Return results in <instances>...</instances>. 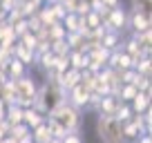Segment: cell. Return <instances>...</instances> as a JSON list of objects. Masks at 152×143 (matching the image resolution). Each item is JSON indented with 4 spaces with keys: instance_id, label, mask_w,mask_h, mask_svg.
I'll use <instances>...</instances> for the list:
<instances>
[{
    "instance_id": "1",
    "label": "cell",
    "mask_w": 152,
    "mask_h": 143,
    "mask_svg": "<svg viewBox=\"0 0 152 143\" xmlns=\"http://www.w3.org/2000/svg\"><path fill=\"white\" fill-rule=\"evenodd\" d=\"M67 101V92L63 90L58 83L54 81H47L40 90H38L36 94V105H34V110L40 112L43 116H47L52 110H56L61 103H65Z\"/></svg>"
},
{
    "instance_id": "2",
    "label": "cell",
    "mask_w": 152,
    "mask_h": 143,
    "mask_svg": "<svg viewBox=\"0 0 152 143\" xmlns=\"http://www.w3.org/2000/svg\"><path fill=\"white\" fill-rule=\"evenodd\" d=\"M45 119L52 121V123H56L65 134L78 132V130H81V110L74 107L72 103H67V101H65V103H61L56 110H52Z\"/></svg>"
},
{
    "instance_id": "3",
    "label": "cell",
    "mask_w": 152,
    "mask_h": 143,
    "mask_svg": "<svg viewBox=\"0 0 152 143\" xmlns=\"http://www.w3.org/2000/svg\"><path fill=\"white\" fill-rule=\"evenodd\" d=\"M96 134H99L101 143H125L123 139V123L107 114H99L96 121Z\"/></svg>"
},
{
    "instance_id": "4",
    "label": "cell",
    "mask_w": 152,
    "mask_h": 143,
    "mask_svg": "<svg viewBox=\"0 0 152 143\" xmlns=\"http://www.w3.org/2000/svg\"><path fill=\"white\" fill-rule=\"evenodd\" d=\"M14 83H16V105H20V107H34L36 105V94H38L36 81L25 74L23 78H18Z\"/></svg>"
},
{
    "instance_id": "5",
    "label": "cell",
    "mask_w": 152,
    "mask_h": 143,
    "mask_svg": "<svg viewBox=\"0 0 152 143\" xmlns=\"http://www.w3.org/2000/svg\"><path fill=\"white\" fill-rule=\"evenodd\" d=\"M105 29H110V31H123V29H128V11L123 9V7H116V9H110L107 16H105V23H103Z\"/></svg>"
},
{
    "instance_id": "6",
    "label": "cell",
    "mask_w": 152,
    "mask_h": 143,
    "mask_svg": "<svg viewBox=\"0 0 152 143\" xmlns=\"http://www.w3.org/2000/svg\"><path fill=\"white\" fill-rule=\"evenodd\" d=\"M150 14L148 11H139V9H130L128 11V29L132 34H141L150 29Z\"/></svg>"
},
{
    "instance_id": "7",
    "label": "cell",
    "mask_w": 152,
    "mask_h": 143,
    "mask_svg": "<svg viewBox=\"0 0 152 143\" xmlns=\"http://www.w3.org/2000/svg\"><path fill=\"white\" fill-rule=\"evenodd\" d=\"M90 96H92V92L87 90L83 83H78V85H74L69 92H67V103H72L74 107L83 110V107L90 105Z\"/></svg>"
},
{
    "instance_id": "8",
    "label": "cell",
    "mask_w": 152,
    "mask_h": 143,
    "mask_svg": "<svg viewBox=\"0 0 152 143\" xmlns=\"http://www.w3.org/2000/svg\"><path fill=\"white\" fill-rule=\"evenodd\" d=\"M78 83H81V72H78V69H72V67H67L61 76H58V85H61L65 92H69L72 87L78 85Z\"/></svg>"
},
{
    "instance_id": "9",
    "label": "cell",
    "mask_w": 152,
    "mask_h": 143,
    "mask_svg": "<svg viewBox=\"0 0 152 143\" xmlns=\"http://www.w3.org/2000/svg\"><path fill=\"white\" fill-rule=\"evenodd\" d=\"M101 47H105L107 52H114V49H119L121 45H123V36H121L119 31H110V29H105L103 38H101Z\"/></svg>"
},
{
    "instance_id": "10",
    "label": "cell",
    "mask_w": 152,
    "mask_h": 143,
    "mask_svg": "<svg viewBox=\"0 0 152 143\" xmlns=\"http://www.w3.org/2000/svg\"><path fill=\"white\" fill-rule=\"evenodd\" d=\"M121 101L116 98V96L107 94V96H101L99 98V105H96V110L101 112V114H107V116H114V112H116V107H119Z\"/></svg>"
},
{
    "instance_id": "11",
    "label": "cell",
    "mask_w": 152,
    "mask_h": 143,
    "mask_svg": "<svg viewBox=\"0 0 152 143\" xmlns=\"http://www.w3.org/2000/svg\"><path fill=\"white\" fill-rule=\"evenodd\" d=\"M11 56L18 58V61L23 63L25 67H29V65H34V63H36V54H34L31 49H27L25 45H20V43L14 45V52H11Z\"/></svg>"
},
{
    "instance_id": "12",
    "label": "cell",
    "mask_w": 152,
    "mask_h": 143,
    "mask_svg": "<svg viewBox=\"0 0 152 143\" xmlns=\"http://www.w3.org/2000/svg\"><path fill=\"white\" fill-rule=\"evenodd\" d=\"M23 123L27 125L29 130H34V128H38V125L45 123V116L40 114V112H36L34 107H25V112H23Z\"/></svg>"
},
{
    "instance_id": "13",
    "label": "cell",
    "mask_w": 152,
    "mask_h": 143,
    "mask_svg": "<svg viewBox=\"0 0 152 143\" xmlns=\"http://www.w3.org/2000/svg\"><path fill=\"white\" fill-rule=\"evenodd\" d=\"M130 107H132V114H143L145 110H150V96L139 92V94L130 101Z\"/></svg>"
},
{
    "instance_id": "14",
    "label": "cell",
    "mask_w": 152,
    "mask_h": 143,
    "mask_svg": "<svg viewBox=\"0 0 152 143\" xmlns=\"http://www.w3.org/2000/svg\"><path fill=\"white\" fill-rule=\"evenodd\" d=\"M61 25L65 27V31H67V34L81 31V27H83V16H78V14H67L65 18L61 20Z\"/></svg>"
},
{
    "instance_id": "15",
    "label": "cell",
    "mask_w": 152,
    "mask_h": 143,
    "mask_svg": "<svg viewBox=\"0 0 152 143\" xmlns=\"http://www.w3.org/2000/svg\"><path fill=\"white\" fill-rule=\"evenodd\" d=\"M31 139H34V143H52V141H54V136H52V132H49L47 123L34 128V130H31Z\"/></svg>"
},
{
    "instance_id": "16",
    "label": "cell",
    "mask_w": 152,
    "mask_h": 143,
    "mask_svg": "<svg viewBox=\"0 0 152 143\" xmlns=\"http://www.w3.org/2000/svg\"><path fill=\"white\" fill-rule=\"evenodd\" d=\"M23 112H25V107H20V105H7L5 121H7L9 125H18V123H23Z\"/></svg>"
},
{
    "instance_id": "17",
    "label": "cell",
    "mask_w": 152,
    "mask_h": 143,
    "mask_svg": "<svg viewBox=\"0 0 152 143\" xmlns=\"http://www.w3.org/2000/svg\"><path fill=\"white\" fill-rule=\"evenodd\" d=\"M47 36H49V43H58V40H65L67 31H65V27H63L61 23H54V25L47 27Z\"/></svg>"
},
{
    "instance_id": "18",
    "label": "cell",
    "mask_w": 152,
    "mask_h": 143,
    "mask_svg": "<svg viewBox=\"0 0 152 143\" xmlns=\"http://www.w3.org/2000/svg\"><path fill=\"white\" fill-rule=\"evenodd\" d=\"M132 69L137 72L139 76H143V78H150V69H152V61H150V56H143L141 61H137Z\"/></svg>"
},
{
    "instance_id": "19",
    "label": "cell",
    "mask_w": 152,
    "mask_h": 143,
    "mask_svg": "<svg viewBox=\"0 0 152 143\" xmlns=\"http://www.w3.org/2000/svg\"><path fill=\"white\" fill-rule=\"evenodd\" d=\"M114 119L119 121V123H125V121L132 119V107H130V103H119V107L114 112Z\"/></svg>"
},
{
    "instance_id": "20",
    "label": "cell",
    "mask_w": 152,
    "mask_h": 143,
    "mask_svg": "<svg viewBox=\"0 0 152 143\" xmlns=\"http://www.w3.org/2000/svg\"><path fill=\"white\" fill-rule=\"evenodd\" d=\"M132 38L141 45V49L145 54H150V43H152V31L150 29H148V31H141V34H132Z\"/></svg>"
},
{
    "instance_id": "21",
    "label": "cell",
    "mask_w": 152,
    "mask_h": 143,
    "mask_svg": "<svg viewBox=\"0 0 152 143\" xmlns=\"http://www.w3.org/2000/svg\"><path fill=\"white\" fill-rule=\"evenodd\" d=\"M29 132H31V130H29L25 123H18V125H9V136H11V139H16V141H20L23 136H27Z\"/></svg>"
},
{
    "instance_id": "22",
    "label": "cell",
    "mask_w": 152,
    "mask_h": 143,
    "mask_svg": "<svg viewBox=\"0 0 152 143\" xmlns=\"http://www.w3.org/2000/svg\"><path fill=\"white\" fill-rule=\"evenodd\" d=\"M150 5H152V0H132V9H139V11L150 14Z\"/></svg>"
},
{
    "instance_id": "23",
    "label": "cell",
    "mask_w": 152,
    "mask_h": 143,
    "mask_svg": "<svg viewBox=\"0 0 152 143\" xmlns=\"http://www.w3.org/2000/svg\"><path fill=\"white\" fill-rule=\"evenodd\" d=\"M58 141H61V143H83L78 132H69V134H65L63 139H58Z\"/></svg>"
},
{
    "instance_id": "24",
    "label": "cell",
    "mask_w": 152,
    "mask_h": 143,
    "mask_svg": "<svg viewBox=\"0 0 152 143\" xmlns=\"http://www.w3.org/2000/svg\"><path fill=\"white\" fill-rule=\"evenodd\" d=\"M99 2H101V5H103L105 7V9H116V7H121V0H99Z\"/></svg>"
},
{
    "instance_id": "25",
    "label": "cell",
    "mask_w": 152,
    "mask_h": 143,
    "mask_svg": "<svg viewBox=\"0 0 152 143\" xmlns=\"http://www.w3.org/2000/svg\"><path fill=\"white\" fill-rule=\"evenodd\" d=\"M9 134V123L7 121H0V139H5Z\"/></svg>"
},
{
    "instance_id": "26",
    "label": "cell",
    "mask_w": 152,
    "mask_h": 143,
    "mask_svg": "<svg viewBox=\"0 0 152 143\" xmlns=\"http://www.w3.org/2000/svg\"><path fill=\"white\" fill-rule=\"evenodd\" d=\"M5 114H7V103L0 98V121H5Z\"/></svg>"
},
{
    "instance_id": "27",
    "label": "cell",
    "mask_w": 152,
    "mask_h": 143,
    "mask_svg": "<svg viewBox=\"0 0 152 143\" xmlns=\"http://www.w3.org/2000/svg\"><path fill=\"white\" fill-rule=\"evenodd\" d=\"M137 141H139V143H152V139H150V134H141Z\"/></svg>"
},
{
    "instance_id": "28",
    "label": "cell",
    "mask_w": 152,
    "mask_h": 143,
    "mask_svg": "<svg viewBox=\"0 0 152 143\" xmlns=\"http://www.w3.org/2000/svg\"><path fill=\"white\" fill-rule=\"evenodd\" d=\"M52 143H61V141H58V139H54V141H52Z\"/></svg>"
},
{
    "instance_id": "29",
    "label": "cell",
    "mask_w": 152,
    "mask_h": 143,
    "mask_svg": "<svg viewBox=\"0 0 152 143\" xmlns=\"http://www.w3.org/2000/svg\"><path fill=\"white\" fill-rule=\"evenodd\" d=\"M0 143H2V139H0Z\"/></svg>"
}]
</instances>
